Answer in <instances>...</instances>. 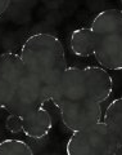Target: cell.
Returning a JSON list of instances; mask_svg holds the SVG:
<instances>
[{"instance_id": "1", "label": "cell", "mask_w": 122, "mask_h": 155, "mask_svg": "<svg viewBox=\"0 0 122 155\" xmlns=\"http://www.w3.org/2000/svg\"><path fill=\"white\" fill-rule=\"evenodd\" d=\"M19 57L24 75L40 85L50 98L68 67L61 39L46 32L33 34L23 43Z\"/></svg>"}, {"instance_id": "2", "label": "cell", "mask_w": 122, "mask_h": 155, "mask_svg": "<svg viewBox=\"0 0 122 155\" xmlns=\"http://www.w3.org/2000/svg\"><path fill=\"white\" fill-rule=\"evenodd\" d=\"M113 92V79L103 67H67L50 97L54 106L90 101L102 105Z\"/></svg>"}, {"instance_id": "3", "label": "cell", "mask_w": 122, "mask_h": 155, "mask_svg": "<svg viewBox=\"0 0 122 155\" xmlns=\"http://www.w3.org/2000/svg\"><path fill=\"white\" fill-rule=\"evenodd\" d=\"M94 57L107 71L122 70V11L105 9L92 18Z\"/></svg>"}, {"instance_id": "4", "label": "cell", "mask_w": 122, "mask_h": 155, "mask_svg": "<svg viewBox=\"0 0 122 155\" xmlns=\"http://www.w3.org/2000/svg\"><path fill=\"white\" fill-rule=\"evenodd\" d=\"M118 149L114 136L102 122L72 132L66 145L67 155H114Z\"/></svg>"}, {"instance_id": "5", "label": "cell", "mask_w": 122, "mask_h": 155, "mask_svg": "<svg viewBox=\"0 0 122 155\" xmlns=\"http://www.w3.org/2000/svg\"><path fill=\"white\" fill-rule=\"evenodd\" d=\"M48 101H50L45 91L30 78L23 75V79L19 84L16 94L13 96L11 102L8 104L5 110L9 114H14L18 116H24L44 107Z\"/></svg>"}, {"instance_id": "6", "label": "cell", "mask_w": 122, "mask_h": 155, "mask_svg": "<svg viewBox=\"0 0 122 155\" xmlns=\"http://www.w3.org/2000/svg\"><path fill=\"white\" fill-rule=\"evenodd\" d=\"M59 116L67 129H70L71 132H77L102 123L103 110L99 104L82 101L62 106L59 109Z\"/></svg>"}, {"instance_id": "7", "label": "cell", "mask_w": 122, "mask_h": 155, "mask_svg": "<svg viewBox=\"0 0 122 155\" xmlns=\"http://www.w3.org/2000/svg\"><path fill=\"white\" fill-rule=\"evenodd\" d=\"M21 57L13 52L0 54V109H5L23 79Z\"/></svg>"}, {"instance_id": "8", "label": "cell", "mask_w": 122, "mask_h": 155, "mask_svg": "<svg viewBox=\"0 0 122 155\" xmlns=\"http://www.w3.org/2000/svg\"><path fill=\"white\" fill-rule=\"evenodd\" d=\"M53 119L45 107L22 116V133L32 140H41L52 132Z\"/></svg>"}, {"instance_id": "9", "label": "cell", "mask_w": 122, "mask_h": 155, "mask_svg": "<svg viewBox=\"0 0 122 155\" xmlns=\"http://www.w3.org/2000/svg\"><path fill=\"white\" fill-rule=\"evenodd\" d=\"M70 48L77 57L94 56V39L90 27H80L73 30L70 38Z\"/></svg>"}, {"instance_id": "10", "label": "cell", "mask_w": 122, "mask_h": 155, "mask_svg": "<svg viewBox=\"0 0 122 155\" xmlns=\"http://www.w3.org/2000/svg\"><path fill=\"white\" fill-rule=\"evenodd\" d=\"M103 123L114 136L118 146H122V97L113 100L104 113Z\"/></svg>"}, {"instance_id": "11", "label": "cell", "mask_w": 122, "mask_h": 155, "mask_svg": "<svg viewBox=\"0 0 122 155\" xmlns=\"http://www.w3.org/2000/svg\"><path fill=\"white\" fill-rule=\"evenodd\" d=\"M0 155H33V151L21 140H4L0 142Z\"/></svg>"}, {"instance_id": "12", "label": "cell", "mask_w": 122, "mask_h": 155, "mask_svg": "<svg viewBox=\"0 0 122 155\" xmlns=\"http://www.w3.org/2000/svg\"><path fill=\"white\" fill-rule=\"evenodd\" d=\"M5 129L9 133H21L22 132V118L14 114H9L5 119Z\"/></svg>"}, {"instance_id": "13", "label": "cell", "mask_w": 122, "mask_h": 155, "mask_svg": "<svg viewBox=\"0 0 122 155\" xmlns=\"http://www.w3.org/2000/svg\"><path fill=\"white\" fill-rule=\"evenodd\" d=\"M9 5H11V3L7 2V0H0V16H2L3 13H5Z\"/></svg>"}, {"instance_id": "14", "label": "cell", "mask_w": 122, "mask_h": 155, "mask_svg": "<svg viewBox=\"0 0 122 155\" xmlns=\"http://www.w3.org/2000/svg\"><path fill=\"white\" fill-rule=\"evenodd\" d=\"M114 155H122V146H118V149H117V151L114 153Z\"/></svg>"}, {"instance_id": "15", "label": "cell", "mask_w": 122, "mask_h": 155, "mask_svg": "<svg viewBox=\"0 0 122 155\" xmlns=\"http://www.w3.org/2000/svg\"><path fill=\"white\" fill-rule=\"evenodd\" d=\"M121 4H122V2H121Z\"/></svg>"}]
</instances>
